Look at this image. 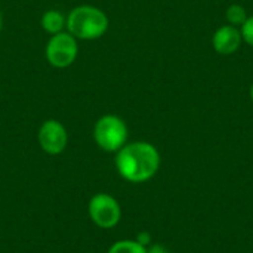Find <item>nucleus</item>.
Here are the masks:
<instances>
[{
	"label": "nucleus",
	"instance_id": "nucleus-1",
	"mask_svg": "<svg viewBox=\"0 0 253 253\" xmlns=\"http://www.w3.org/2000/svg\"><path fill=\"white\" fill-rule=\"evenodd\" d=\"M116 168L126 181L135 184L145 182L157 173L160 168V154L150 142H130L117 151Z\"/></svg>",
	"mask_w": 253,
	"mask_h": 253
},
{
	"label": "nucleus",
	"instance_id": "nucleus-2",
	"mask_svg": "<svg viewBox=\"0 0 253 253\" xmlns=\"http://www.w3.org/2000/svg\"><path fill=\"white\" fill-rule=\"evenodd\" d=\"M110 19L107 13L93 4H79L67 15V31L77 40H98L108 31Z\"/></svg>",
	"mask_w": 253,
	"mask_h": 253
},
{
	"label": "nucleus",
	"instance_id": "nucleus-3",
	"mask_svg": "<svg viewBox=\"0 0 253 253\" xmlns=\"http://www.w3.org/2000/svg\"><path fill=\"white\" fill-rule=\"evenodd\" d=\"M129 130L125 120L116 114L101 116L93 126L95 144L108 153H117L127 144Z\"/></svg>",
	"mask_w": 253,
	"mask_h": 253
},
{
	"label": "nucleus",
	"instance_id": "nucleus-4",
	"mask_svg": "<svg viewBox=\"0 0 253 253\" xmlns=\"http://www.w3.org/2000/svg\"><path fill=\"white\" fill-rule=\"evenodd\" d=\"M79 55V43L68 31H61L50 36L44 47V56L53 68H68L73 65Z\"/></svg>",
	"mask_w": 253,
	"mask_h": 253
},
{
	"label": "nucleus",
	"instance_id": "nucleus-5",
	"mask_svg": "<svg viewBox=\"0 0 253 253\" xmlns=\"http://www.w3.org/2000/svg\"><path fill=\"white\" fill-rule=\"evenodd\" d=\"M89 216L99 228H113L122 218V209L113 196L98 193L89 202Z\"/></svg>",
	"mask_w": 253,
	"mask_h": 253
},
{
	"label": "nucleus",
	"instance_id": "nucleus-6",
	"mask_svg": "<svg viewBox=\"0 0 253 253\" xmlns=\"http://www.w3.org/2000/svg\"><path fill=\"white\" fill-rule=\"evenodd\" d=\"M37 139H39L40 148L46 154L58 156L67 148L68 132L61 122H58L55 119H47L39 127Z\"/></svg>",
	"mask_w": 253,
	"mask_h": 253
},
{
	"label": "nucleus",
	"instance_id": "nucleus-7",
	"mask_svg": "<svg viewBox=\"0 0 253 253\" xmlns=\"http://www.w3.org/2000/svg\"><path fill=\"white\" fill-rule=\"evenodd\" d=\"M242 33L237 27L234 25H222L219 27L212 37V44L215 52L221 53V55H231L234 52L239 50V47L242 46Z\"/></svg>",
	"mask_w": 253,
	"mask_h": 253
},
{
	"label": "nucleus",
	"instance_id": "nucleus-8",
	"mask_svg": "<svg viewBox=\"0 0 253 253\" xmlns=\"http://www.w3.org/2000/svg\"><path fill=\"white\" fill-rule=\"evenodd\" d=\"M40 25L44 33L53 36V34L64 31V28L67 25V16L58 9H47L43 12L42 18H40Z\"/></svg>",
	"mask_w": 253,
	"mask_h": 253
},
{
	"label": "nucleus",
	"instance_id": "nucleus-9",
	"mask_svg": "<svg viewBox=\"0 0 253 253\" xmlns=\"http://www.w3.org/2000/svg\"><path fill=\"white\" fill-rule=\"evenodd\" d=\"M108 253H147V248L136 240H120L108 249Z\"/></svg>",
	"mask_w": 253,
	"mask_h": 253
},
{
	"label": "nucleus",
	"instance_id": "nucleus-10",
	"mask_svg": "<svg viewBox=\"0 0 253 253\" xmlns=\"http://www.w3.org/2000/svg\"><path fill=\"white\" fill-rule=\"evenodd\" d=\"M225 16H227V21L230 25H234V27H242V24L248 19V13H246V9L242 6V4H231L228 6L227 12H225Z\"/></svg>",
	"mask_w": 253,
	"mask_h": 253
},
{
	"label": "nucleus",
	"instance_id": "nucleus-11",
	"mask_svg": "<svg viewBox=\"0 0 253 253\" xmlns=\"http://www.w3.org/2000/svg\"><path fill=\"white\" fill-rule=\"evenodd\" d=\"M240 33H242L243 42L253 47V15L252 16H248V19L242 24Z\"/></svg>",
	"mask_w": 253,
	"mask_h": 253
},
{
	"label": "nucleus",
	"instance_id": "nucleus-12",
	"mask_svg": "<svg viewBox=\"0 0 253 253\" xmlns=\"http://www.w3.org/2000/svg\"><path fill=\"white\" fill-rule=\"evenodd\" d=\"M136 242H138V243H141L142 246H147V245L151 242V236H150L148 233H141V234L138 236Z\"/></svg>",
	"mask_w": 253,
	"mask_h": 253
},
{
	"label": "nucleus",
	"instance_id": "nucleus-13",
	"mask_svg": "<svg viewBox=\"0 0 253 253\" xmlns=\"http://www.w3.org/2000/svg\"><path fill=\"white\" fill-rule=\"evenodd\" d=\"M147 253H169V251L166 249V248H163V246H160V245H154V246H151Z\"/></svg>",
	"mask_w": 253,
	"mask_h": 253
},
{
	"label": "nucleus",
	"instance_id": "nucleus-14",
	"mask_svg": "<svg viewBox=\"0 0 253 253\" xmlns=\"http://www.w3.org/2000/svg\"><path fill=\"white\" fill-rule=\"evenodd\" d=\"M1 28H3V15H1V10H0V33H1Z\"/></svg>",
	"mask_w": 253,
	"mask_h": 253
},
{
	"label": "nucleus",
	"instance_id": "nucleus-15",
	"mask_svg": "<svg viewBox=\"0 0 253 253\" xmlns=\"http://www.w3.org/2000/svg\"><path fill=\"white\" fill-rule=\"evenodd\" d=\"M251 99H252V102H253V84L251 86Z\"/></svg>",
	"mask_w": 253,
	"mask_h": 253
}]
</instances>
